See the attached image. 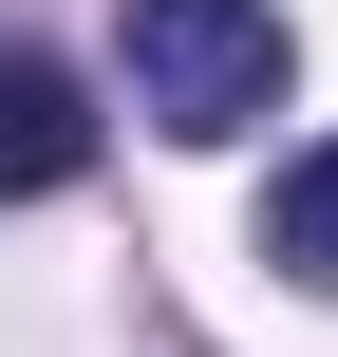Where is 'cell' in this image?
<instances>
[{"instance_id":"6da1fadb","label":"cell","mask_w":338,"mask_h":357,"mask_svg":"<svg viewBox=\"0 0 338 357\" xmlns=\"http://www.w3.org/2000/svg\"><path fill=\"white\" fill-rule=\"evenodd\" d=\"M113 56H132V113L188 151L282 113V0H113Z\"/></svg>"},{"instance_id":"7a4b0ae2","label":"cell","mask_w":338,"mask_h":357,"mask_svg":"<svg viewBox=\"0 0 338 357\" xmlns=\"http://www.w3.org/2000/svg\"><path fill=\"white\" fill-rule=\"evenodd\" d=\"M75 169H94V94L0 38V188H75Z\"/></svg>"},{"instance_id":"3957f363","label":"cell","mask_w":338,"mask_h":357,"mask_svg":"<svg viewBox=\"0 0 338 357\" xmlns=\"http://www.w3.org/2000/svg\"><path fill=\"white\" fill-rule=\"evenodd\" d=\"M263 264H282V282H320V301H338V132L301 151V169H282V188H263Z\"/></svg>"}]
</instances>
